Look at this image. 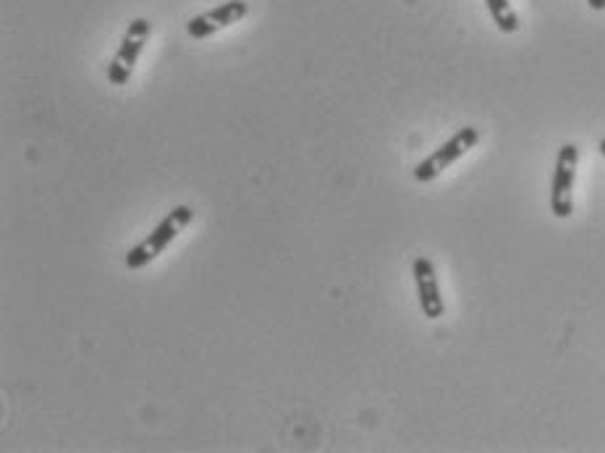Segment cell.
I'll return each mask as SVG.
<instances>
[{"instance_id":"4","label":"cell","mask_w":605,"mask_h":453,"mask_svg":"<svg viewBox=\"0 0 605 453\" xmlns=\"http://www.w3.org/2000/svg\"><path fill=\"white\" fill-rule=\"evenodd\" d=\"M577 163L579 150L574 145H564L558 150L556 171H553V186H550V210L556 218H569L574 210V200H571V189H574V179H577Z\"/></svg>"},{"instance_id":"5","label":"cell","mask_w":605,"mask_h":453,"mask_svg":"<svg viewBox=\"0 0 605 453\" xmlns=\"http://www.w3.org/2000/svg\"><path fill=\"white\" fill-rule=\"evenodd\" d=\"M414 283H417V296H420V307L422 315L427 320H440L443 312H446V304H443V296H440L438 286V275H435V265L430 257H417L412 265Z\"/></svg>"},{"instance_id":"7","label":"cell","mask_w":605,"mask_h":453,"mask_svg":"<svg viewBox=\"0 0 605 453\" xmlns=\"http://www.w3.org/2000/svg\"><path fill=\"white\" fill-rule=\"evenodd\" d=\"M485 6L490 11V19L495 21V27L503 35H514L516 29H519V16L511 8L509 0H485Z\"/></svg>"},{"instance_id":"2","label":"cell","mask_w":605,"mask_h":453,"mask_svg":"<svg viewBox=\"0 0 605 453\" xmlns=\"http://www.w3.org/2000/svg\"><path fill=\"white\" fill-rule=\"evenodd\" d=\"M480 142V131L475 126H464L454 134V137L443 142L433 155H427L417 168H414V181L427 184V181H435L440 173L446 171L448 165H454L456 160L464 158L469 150H475V145Z\"/></svg>"},{"instance_id":"1","label":"cell","mask_w":605,"mask_h":453,"mask_svg":"<svg viewBox=\"0 0 605 453\" xmlns=\"http://www.w3.org/2000/svg\"><path fill=\"white\" fill-rule=\"evenodd\" d=\"M192 220H194L192 207L189 205L173 207L171 213H168V218L160 220L158 226H155V231L147 236V241H142V244H137V247H131L129 252H126V268L129 270L147 268V265H150L163 249L171 247L173 241H176V236L181 234V228L189 226Z\"/></svg>"},{"instance_id":"6","label":"cell","mask_w":605,"mask_h":453,"mask_svg":"<svg viewBox=\"0 0 605 453\" xmlns=\"http://www.w3.org/2000/svg\"><path fill=\"white\" fill-rule=\"evenodd\" d=\"M247 14H249L247 0H228V3H220L218 8H213V11H207L205 16L213 27L223 29V27H231V24H239Z\"/></svg>"},{"instance_id":"8","label":"cell","mask_w":605,"mask_h":453,"mask_svg":"<svg viewBox=\"0 0 605 453\" xmlns=\"http://www.w3.org/2000/svg\"><path fill=\"white\" fill-rule=\"evenodd\" d=\"M186 32H189V37H194V40H205V37H213L215 32H218V27H213L210 21H207V16H194V19H189V24H186Z\"/></svg>"},{"instance_id":"3","label":"cell","mask_w":605,"mask_h":453,"mask_svg":"<svg viewBox=\"0 0 605 453\" xmlns=\"http://www.w3.org/2000/svg\"><path fill=\"white\" fill-rule=\"evenodd\" d=\"M152 35V24L147 19H134L126 29L124 40L118 45V53L113 55V61L108 66V82L113 87H126L134 74V66H137L139 55L145 50L147 40Z\"/></svg>"},{"instance_id":"10","label":"cell","mask_w":605,"mask_h":453,"mask_svg":"<svg viewBox=\"0 0 605 453\" xmlns=\"http://www.w3.org/2000/svg\"><path fill=\"white\" fill-rule=\"evenodd\" d=\"M600 152H603V158H605V139H603V142H600Z\"/></svg>"},{"instance_id":"9","label":"cell","mask_w":605,"mask_h":453,"mask_svg":"<svg viewBox=\"0 0 605 453\" xmlns=\"http://www.w3.org/2000/svg\"><path fill=\"white\" fill-rule=\"evenodd\" d=\"M587 6H590L592 11H605V0H587Z\"/></svg>"}]
</instances>
